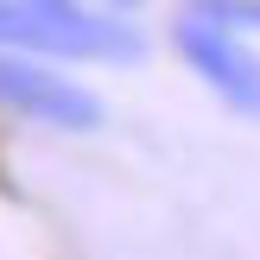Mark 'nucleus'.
Segmentation results:
<instances>
[{
  "instance_id": "1",
  "label": "nucleus",
  "mask_w": 260,
  "mask_h": 260,
  "mask_svg": "<svg viewBox=\"0 0 260 260\" xmlns=\"http://www.w3.org/2000/svg\"><path fill=\"white\" fill-rule=\"evenodd\" d=\"M0 51L25 57H140V38L121 19L45 0H0Z\"/></svg>"
},
{
  "instance_id": "2",
  "label": "nucleus",
  "mask_w": 260,
  "mask_h": 260,
  "mask_svg": "<svg viewBox=\"0 0 260 260\" xmlns=\"http://www.w3.org/2000/svg\"><path fill=\"white\" fill-rule=\"evenodd\" d=\"M0 108L45 121V127H76V134L102 121V102L83 83L57 76L51 63H32L25 51H0Z\"/></svg>"
},
{
  "instance_id": "3",
  "label": "nucleus",
  "mask_w": 260,
  "mask_h": 260,
  "mask_svg": "<svg viewBox=\"0 0 260 260\" xmlns=\"http://www.w3.org/2000/svg\"><path fill=\"white\" fill-rule=\"evenodd\" d=\"M178 51H184V63H190V70H197L235 114L260 121V57L241 45L235 32H222V25H210V19L190 13V19L178 25Z\"/></svg>"
},
{
  "instance_id": "4",
  "label": "nucleus",
  "mask_w": 260,
  "mask_h": 260,
  "mask_svg": "<svg viewBox=\"0 0 260 260\" xmlns=\"http://www.w3.org/2000/svg\"><path fill=\"white\" fill-rule=\"evenodd\" d=\"M190 13L222 32H260V0H190Z\"/></svg>"
},
{
  "instance_id": "5",
  "label": "nucleus",
  "mask_w": 260,
  "mask_h": 260,
  "mask_svg": "<svg viewBox=\"0 0 260 260\" xmlns=\"http://www.w3.org/2000/svg\"><path fill=\"white\" fill-rule=\"evenodd\" d=\"M108 7H114V13H127V7H140V0H108Z\"/></svg>"
},
{
  "instance_id": "6",
  "label": "nucleus",
  "mask_w": 260,
  "mask_h": 260,
  "mask_svg": "<svg viewBox=\"0 0 260 260\" xmlns=\"http://www.w3.org/2000/svg\"><path fill=\"white\" fill-rule=\"evenodd\" d=\"M45 7H76V0H45Z\"/></svg>"
}]
</instances>
